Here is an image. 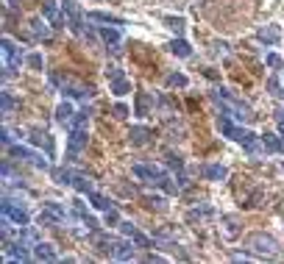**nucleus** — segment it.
<instances>
[{"label":"nucleus","instance_id":"obj_30","mask_svg":"<svg viewBox=\"0 0 284 264\" xmlns=\"http://www.w3.org/2000/svg\"><path fill=\"white\" fill-rule=\"evenodd\" d=\"M164 22H167V28H170V31H176L179 36L184 33V20H181V17H167Z\"/></svg>","mask_w":284,"mask_h":264},{"label":"nucleus","instance_id":"obj_35","mask_svg":"<svg viewBox=\"0 0 284 264\" xmlns=\"http://www.w3.org/2000/svg\"><path fill=\"white\" fill-rule=\"evenodd\" d=\"M128 114H131V111H128V106H125V103H117V106H114V117H117V120H125Z\"/></svg>","mask_w":284,"mask_h":264},{"label":"nucleus","instance_id":"obj_12","mask_svg":"<svg viewBox=\"0 0 284 264\" xmlns=\"http://www.w3.org/2000/svg\"><path fill=\"white\" fill-rule=\"evenodd\" d=\"M120 228H123L125 236H131V239H134L136 248H142V250H148V248H150V239L145 236V234H139V231H136L131 222H120Z\"/></svg>","mask_w":284,"mask_h":264},{"label":"nucleus","instance_id":"obj_28","mask_svg":"<svg viewBox=\"0 0 284 264\" xmlns=\"http://www.w3.org/2000/svg\"><path fill=\"white\" fill-rule=\"evenodd\" d=\"M167 84H170V87L184 89V87H187V75H181V73H170V75H167Z\"/></svg>","mask_w":284,"mask_h":264},{"label":"nucleus","instance_id":"obj_18","mask_svg":"<svg viewBox=\"0 0 284 264\" xmlns=\"http://www.w3.org/2000/svg\"><path fill=\"white\" fill-rule=\"evenodd\" d=\"M87 20H92V22H106V25H123V20H120V17L106 14V11H90V14H87Z\"/></svg>","mask_w":284,"mask_h":264},{"label":"nucleus","instance_id":"obj_4","mask_svg":"<svg viewBox=\"0 0 284 264\" xmlns=\"http://www.w3.org/2000/svg\"><path fill=\"white\" fill-rule=\"evenodd\" d=\"M0 47H3V67H20L25 61L23 59V50H20V47H14V42L12 39H3V42H0Z\"/></svg>","mask_w":284,"mask_h":264},{"label":"nucleus","instance_id":"obj_17","mask_svg":"<svg viewBox=\"0 0 284 264\" xmlns=\"http://www.w3.org/2000/svg\"><path fill=\"white\" fill-rule=\"evenodd\" d=\"M34 259H39V262H56V250H53V245L36 242V248H34Z\"/></svg>","mask_w":284,"mask_h":264},{"label":"nucleus","instance_id":"obj_42","mask_svg":"<svg viewBox=\"0 0 284 264\" xmlns=\"http://www.w3.org/2000/svg\"><path fill=\"white\" fill-rule=\"evenodd\" d=\"M17 3H20V0H9V6H17Z\"/></svg>","mask_w":284,"mask_h":264},{"label":"nucleus","instance_id":"obj_21","mask_svg":"<svg viewBox=\"0 0 284 264\" xmlns=\"http://www.w3.org/2000/svg\"><path fill=\"white\" fill-rule=\"evenodd\" d=\"M31 142H34V145H45V150H47V153H53V142H50V136H47L45 131L34 128V131H31Z\"/></svg>","mask_w":284,"mask_h":264},{"label":"nucleus","instance_id":"obj_16","mask_svg":"<svg viewBox=\"0 0 284 264\" xmlns=\"http://www.w3.org/2000/svg\"><path fill=\"white\" fill-rule=\"evenodd\" d=\"M101 39H103L106 44H112L114 53H120V47H117V44H120V31H117L114 25H106V28H101Z\"/></svg>","mask_w":284,"mask_h":264},{"label":"nucleus","instance_id":"obj_37","mask_svg":"<svg viewBox=\"0 0 284 264\" xmlns=\"http://www.w3.org/2000/svg\"><path fill=\"white\" fill-rule=\"evenodd\" d=\"M167 164H170V167H176V170H181V167H184V161H181V159H179V156H167Z\"/></svg>","mask_w":284,"mask_h":264},{"label":"nucleus","instance_id":"obj_2","mask_svg":"<svg viewBox=\"0 0 284 264\" xmlns=\"http://www.w3.org/2000/svg\"><path fill=\"white\" fill-rule=\"evenodd\" d=\"M245 248H248L251 253H256V256H268V259H273V256H279V242L273 239L270 234H248L245 236Z\"/></svg>","mask_w":284,"mask_h":264},{"label":"nucleus","instance_id":"obj_19","mask_svg":"<svg viewBox=\"0 0 284 264\" xmlns=\"http://www.w3.org/2000/svg\"><path fill=\"white\" fill-rule=\"evenodd\" d=\"M73 117H75V111H73V106H70L67 100H64V103H59V109H56V120L61 122V125H70V122H73Z\"/></svg>","mask_w":284,"mask_h":264},{"label":"nucleus","instance_id":"obj_9","mask_svg":"<svg viewBox=\"0 0 284 264\" xmlns=\"http://www.w3.org/2000/svg\"><path fill=\"white\" fill-rule=\"evenodd\" d=\"M128 139H131V145H134V147H145V145H150L153 133H150L145 125H134V128H131V133H128Z\"/></svg>","mask_w":284,"mask_h":264},{"label":"nucleus","instance_id":"obj_27","mask_svg":"<svg viewBox=\"0 0 284 264\" xmlns=\"http://www.w3.org/2000/svg\"><path fill=\"white\" fill-rule=\"evenodd\" d=\"M73 187L78 189L81 195H84V192L90 195V192H92V181H90L87 176H73Z\"/></svg>","mask_w":284,"mask_h":264},{"label":"nucleus","instance_id":"obj_24","mask_svg":"<svg viewBox=\"0 0 284 264\" xmlns=\"http://www.w3.org/2000/svg\"><path fill=\"white\" fill-rule=\"evenodd\" d=\"M31 33H34L36 39H50V28H47L42 20H34V22H31Z\"/></svg>","mask_w":284,"mask_h":264},{"label":"nucleus","instance_id":"obj_36","mask_svg":"<svg viewBox=\"0 0 284 264\" xmlns=\"http://www.w3.org/2000/svg\"><path fill=\"white\" fill-rule=\"evenodd\" d=\"M25 61H28V64L34 67V70H42V64H45V61H42V56H39V53H31V56H28V59H25Z\"/></svg>","mask_w":284,"mask_h":264},{"label":"nucleus","instance_id":"obj_6","mask_svg":"<svg viewBox=\"0 0 284 264\" xmlns=\"http://www.w3.org/2000/svg\"><path fill=\"white\" fill-rule=\"evenodd\" d=\"M87 139H90V136H87V128H73V131H70V159H75V156L87 147Z\"/></svg>","mask_w":284,"mask_h":264},{"label":"nucleus","instance_id":"obj_25","mask_svg":"<svg viewBox=\"0 0 284 264\" xmlns=\"http://www.w3.org/2000/svg\"><path fill=\"white\" fill-rule=\"evenodd\" d=\"M53 181L61 184V187H70V184H73V173L64 170V167H59V170H53Z\"/></svg>","mask_w":284,"mask_h":264},{"label":"nucleus","instance_id":"obj_1","mask_svg":"<svg viewBox=\"0 0 284 264\" xmlns=\"http://www.w3.org/2000/svg\"><path fill=\"white\" fill-rule=\"evenodd\" d=\"M217 125H220V131L226 133V136H231L234 142H239L245 150H248L251 156H259L262 153V147H259V142H256V136L251 131H245V128H239V125H234V122L228 120V114H223V117H217Z\"/></svg>","mask_w":284,"mask_h":264},{"label":"nucleus","instance_id":"obj_43","mask_svg":"<svg viewBox=\"0 0 284 264\" xmlns=\"http://www.w3.org/2000/svg\"><path fill=\"white\" fill-rule=\"evenodd\" d=\"M282 95H284V92H282Z\"/></svg>","mask_w":284,"mask_h":264},{"label":"nucleus","instance_id":"obj_13","mask_svg":"<svg viewBox=\"0 0 284 264\" xmlns=\"http://www.w3.org/2000/svg\"><path fill=\"white\" fill-rule=\"evenodd\" d=\"M134 239H131V242H114V250H112V256L114 259H117V262H131V259H134Z\"/></svg>","mask_w":284,"mask_h":264},{"label":"nucleus","instance_id":"obj_41","mask_svg":"<svg viewBox=\"0 0 284 264\" xmlns=\"http://www.w3.org/2000/svg\"><path fill=\"white\" fill-rule=\"evenodd\" d=\"M279 133H284V120H282V122H279Z\"/></svg>","mask_w":284,"mask_h":264},{"label":"nucleus","instance_id":"obj_29","mask_svg":"<svg viewBox=\"0 0 284 264\" xmlns=\"http://www.w3.org/2000/svg\"><path fill=\"white\" fill-rule=\"evenodd\" d=\"M36 222H39V225H50V222H61V220H59V217H56V214H53L50 209H45L42 214H39V217H36Z\"/></svg>","mask_w":284,"mask_h":264},{"label":"nucleus","instance_id":"obj_38","mask_svg":"<svg viewBox=\"0 0 284 264\" xmlns=\"http://www.w3.org/2000/svg\"><path fill=\"white\" fill-rule=\"evenodd\" d=\"M268 64H270V67H282V59H279L276 53H270V56H268Z\"/></svg>","mask_w":284,"mask_h":264},{"label":"nucleus","instance_id":"obj_11","mask_svg":"<svg viewBox=\"0 0 284 264\" xmlns=\"http://www.w3.org/2000/svg\"><path fill=\"white\" fill-rule=\"evenodd\" d=\"M90 242L95 245V250H98V253H112V250H114V242L109 239V234L92 231L90 234Z\"/></svg>","mask_w":284,"mask_h":264},{"label":"nucleus","instance_id":"obj_8","mask_svg":"<svg viewBox=\"0 0 284 264\" xmlns=\"http://www.w3.org/2000/svg\"><path fill=\"white\" fill-rule=\"evenodd\" d=\"M134 176L142 178V181H150V184H159L162 178H164V173L153 164H134Z\"/></svg>","mask_w":284,"mask_h":264},{"label":"nucleus","instance_id":"obj_31","mask_svg":"<svg viewBox=\"0 0 284 264\" xmlns=\"http://www.w3.org/2000/svg\"><path fill=\"white\" fill-rule=\"evenodd\" d=\"M45 209H50V211H53V214H56V217H59V220H61V222L67 220V211L61 209L59 203H45Z\"/></svg>","mask_w":284,"mask_h":264},{"label":"nucleus","instance_id":"obj_40","mask_svg":"<svg viewBox=\"0 0 284 264\" xmlns=\"http://www.w3.org/2000/svg\"><path fill=\"white\" fill-rule=\"evenodd\" d=\"M276 120H279V122L284 120V109H276Z\"/></svg>","mask_w":284,"mask_h":264},{"label":"nucleus","instance_id":"obj_22","mask_svg":"<svg viewBox=\"0 0 284 264\" xmlns=\"http://www.w3.org/2000/svg\"><path fill=\"white\" fill-rule=\"evenodd\" d=\"M170 53H176V56H181V59H187V56H193V47L184 42V39H173V42H170Z\"/></svg>","mask_w":284,"mask_h":264},{"label":"nucleus","instance_id":"obj_34","mask_svg":"<svg viewBox=\"0 0 284 264\" xmlns=\"http://www.w3.org/2000/svg\"><path fill=\"white\" fill-rule=\"evenodd\" d=\"M14 111V98L9 92H3V114H12Z\"/></svg>","mask_w":284,"mask_h":264},{"label":"nucleus","instance_id":"obj_33","mask_svg":"<svg viewBox=\"0 0 284 264\" xmlns=\"http://www.w3.org/2000/svg\"><path fill=\"white\" fill-rule=\"evenodd\" d=\"M223 222H226V236H228V239H231V236H237V228H234V225H237V220H234V217H226V220H223Z\"/></svg>","mask_w":284,"mask_h":264},{"label":"nucleus","instance_id":"obj_23","mask_svg":"<svg viewBox=\"0 0 284 264\" xmlns=\"http://www.w3.org/2000/svg\"><path fill=\"white\" fill-rule=\"evenodd\" d=\"M148 109H150V95L148 92H139L136 95V114L139 117H148Z\"/></svg>","mask_w":284,"mask_h":264},{"label":"nucleus","instance_id":"obj_26","mask_svg":"<svg viewBox=\"0 0 284 264\" xmlns=\"http://www.w3.org/2000/svg\"><path fill=\"white\" fill-rule=\"evenodd\" d=\"M90 203L95 206V209H101V211H109V209H112L109 198H103V195H98V192H90Z\"/></svg>","mask_w":284,"mask_h":264},{"label":"nucleus","instance_id":"obj_32","mask_svg":"<svg viewBox=\"0 0 284 264\" xmlns=\"http://www.w3.org/2000/svg\"><path fill=\"white\" fill-rule=\"evenodd\" d=\"M106 214V225H120V214H117V209H109V211H103Z\"/></svg>","mask_w":284,"mask_h":264},{"label":"nucleus","instance_id":"obj_5","mask_svg":"<svg viewBox=\"0 0 284 264\" xmlns=\"http://www.w3.org/2000/svg\"><path fill=\"white\" fill-rule=\"evenodd\" d=\"M3 214L9 217V220L17 225V228H23V225H28V211L20 209V206H14L9 198H3Z\"/></svg>","mask_w":284,"mask_h":264},{"label":"nucleus","instance_id":"obj_14","mask_svg":"<svg viewBox=\"0 0 284 264\" xmlns=\"http://www.w3.org/2000/svg\"><path fill=\"white\" fill-rule=\"evenodd\" d=\"M256 39L265 42V44H276L279 39H282V28H279V25H265V28L256 31Z\"/></svg>","mask_w":284,"mask_h":264},{"label":"nucleus","instance_id":"obj_20","mask_svg":"<svg viewBox=\"0 0 284 264\" xmlns=\"http://www.w3.org/2000/svg\"><path fill=\"white\" fill-rule=\"evenodd\" d=\"M204 176L209 178V181H223V178L228 176V170L223 164H206L204 167Z\"/></svg>","mask_w":284,"mask_h":264},{"label":"nucleus","instance_id":"obj_44","mask_svg":"<svg viewBox=\"0 0 284 264\" xmlns=\"http://www.w3.org/2000/svg\"><path fill=\"white\" fill-rule=\"evenodd\" d=\"M282 167H284V164H282Z\"/></svg>","mask_w":284,"mask_h":264},{"label":"nucleus","instance_id":"obj_15","mask_svg":"<svg viewBox=\"0 0 284 264\" xmlns=\"http://www.w3.org/2000/svg\"><path fill=\"white\" fill-rule=\"evenodd\" d=\"M262 147L268 150V153H284V142L276 136V133H262Z\"/></svg>","mask_w":284,"mask_h":264},{"label":"nucleus","instance_id":"obj_39","mask_svg":"<svg viewBox=\"0 0 284 264\" xmlns=\"http://www.w3.org/2000/svg\"><path fill=\"white\" fill-rule=\"evenodd\" d=\"M0 139H3V145H6V147H12V133L6 131V128H3V133H0Z\"/></svg>","mask_w":284,"mask_h":264},{"label":"nucleus","instance_id":"obj_3","mask_svg":"<svg viewBox=\"0 0 284 264\" xmlns=\"http://www.w3.org/2000/svg\"><path fill=\"white\" fill-rule=\"evenodd\" d=\"M106 78H109V84H112L114 95H128V92H131V81L125 78V73L120 67H109V70H106Z\"/></svg>","mask_w":284,"mask_h":264},{"label":"nucleus","instance_id":"obj_7","mask_svg":"<svg viewBox=\"0 0 284 264\" xmlns=\"http://www.w3.org/2000/svg\"><path fill=\"white\" fill-rule=\"evenodd\" d=\"M12 156H14V159H28V161H34V167H39V170H50L45 159H42V156H39V153H34V150H28V147H20V145H12Z\"/></svg>","mask_w":284,"mask_h":264},{"label":"nucleus","instance_id":"obj_10","mask_svg":"<svg viewBox=\"0 0 284 264\" xmlns=\"http://www.w3.org/2000/svg\"><path fill=\"white\" fill-rule=\"evenodd\" d=\"M42 11H45V17L50 25H64V14H61V9H59V3L56 0H45V6H42Z\"/></svg>","mask_w":284,"mask_h":264}]
</instances>
